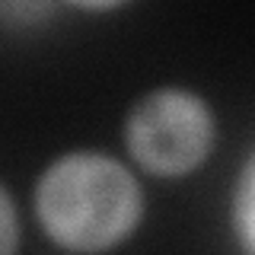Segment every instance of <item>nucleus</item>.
Instances as JSON below:
<instances>
[{"label":"nucleus","mask_w":255,"mask_h":255,"mask_svg":"<svg viewBox=\"0 0 255 255\" xmlns=\"http://www.w3.org/2000/svg\"><path fill=\"white\" fill-rule=\"evenodd\" d=\"M233 230L246 255H255V150L246 159L233 191Z\"/></svg>","instance_id":"obj_3"},{"label":"nucleus","mask_w":255,"mask_h":255,"mask_svg":"<svg viewBox=\"0 0 255 255\" xmlns=\"http://www.w3.org/2000/svg\"><path fill=\"white\" fill-rule=\"evenodd\" d=\"M35 217L54 246L99 255L137 230L143 188L122 159L96 150L58 156L35 182Z\"/></svg>","instance_id":"obj_1"},{"label":"nucleus","mask_w":255,"mask_h":255,"mask_svg":"<svg viewBox=\"0 0 255 255\" xmlns=\"http://www.w3.org/2000/svg\"><path fill=\"white\" fill-rule=\"evenodd\" d=\"M19 249V214L10 191L0 185V255H16Z\"/></svg>","instance_id":"obj_4"},{"label":"nucleus","mask_w":255,"mask_h":255,"mask_svg":"<svg viewBox=\"0 0 255 255\" xmlns=\"http://www.w3.org/2000/svg\"><path fill=\"white\" fill-rule=\"evenodd\" d=\"M217 137L211 106L182 86L140 96L125 118V147L147 175L182 179L207 163Z\"/></svg>","instance_id":"obj_2"}]
</instances>
